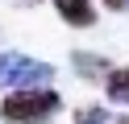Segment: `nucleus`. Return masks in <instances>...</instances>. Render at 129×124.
Segmentation results:
<instances>
[{"label": "nucleus", "mask_w": 129, "mask_h": 124, "mask_svg": "<svg viewBox=\"0 0 129 124\" xmlns=\"http://www.w3.org/2000/svg\"><path fill=\"white\" fill-rule=\"evenodd\" d=\"M117 124H129V116H125V120H117Z\"/></svg>", "instance_id": "1a4fd4ad"}, {"label": "nucleus", "mask_w": 129, "mask_h": 124, "mask_svg": "<svg viewBox=\"0 0 129 124\" xmlns=\"http://www.w3.org/2000/svg\"><path fill=\"white\" fill-rule=\"evenodd\" d=\"M71 66H75L79 79H92V83H104L108 70H112L104 54H87V50H75V54H71Z\"/></svg>", "instance_id": "20e7f679"}, {"label": "nucleus", "mask_w": 129, "mask_h": 124, "mask_svg": "<svg viewBox=\"0 0 129 124\" xmlns=\"http://www.w3.org/2000/svg\"><path fill=\"white\" fill-rule=\"evenodd\" d=\"M58 107H62V95L50 83L46 87H21L0 99V120L4 124H46L58 116Z\"/></svg>", "instance_id": "f257e3e1"}, {"label": "nucleus", "mask_w": 129, "mask_h": 124, "mask_svg": "<svg viewBox=\"0 0 129 124\" xmlns=\"http://www.w3.org/2000/svg\"><path fill=\"white\" fill-rule=\"evenodd\" d=\"M50 4L71 29H92L96 25V4L92 0H50Z\"/></svg>", "instance_id": "7ed1b4c3"}, {"label": "nucleus", "mask_w": 129, "mask_h": 124, "mask_svg": "<svg viewBox=\"0 0 129 124\" xmlns=\"http://www.w3.org/2000/svg\"><path fill=\"white\" fill-rule=\"evenodd\" d=\"M100 4L108 8V13H125V8H129V0H100Z\"/></svg>", "instance_id": "0eeeda50"}, {"label": "nucleus", "mask_w": 129, "mask_h": 124, "mask_svg": "<svg viewBox=\"0 0 129 124\" xmlns=\"http://www.w3.org/2000/svg\"><path fill=\"white\" fill-rule=\"evenodd\" d=\"M104 95H108V103H129V62L117 66V70H108V79H104Z\"/></svg>", "instance_id": "39448f33"}, {"label": "nucleus", "mask_w": 129, "mask_h": 124, "mask_svg": "<svg viewBox=\"0 0 129 124\" xmlns=\"http://www.w3.org/2000/svg\"><path fill=\"white\" fill-rule=\"evenodd\" d=\"M13 4H38V0H13Z\"/></svg>", "instance_id": "6e6552de"}, {"label": "nucleus", "mask_w": 129, "mask_h": 124, "mask_svg": "<svg viewBox=\"0 0 129 124\" xmlns=\"http://www.w3.org/2000/svg\"><path fill=\"white\" fill-rule=\"evenodd\" d=\"M54 79V66L34 54L0 50V91H21V87H46Z\"/></svg>", "instance_id": "f03ea898"}, {"label": "nucleus", "mask_w": 129, "mask_h": 124, "mask_svg": "<svg viewBox=\"0 0 129 124\" xmlns=\"http://www.w3.org/2000/svg\"><path fill=\"white\" fill-rule=\"evenodd\" d=\"M75 124H117V120L108 116V107L96 103V107H79V112H75Z\"/></svg>", "instance_id": "423d86ee"}]
</instances>
